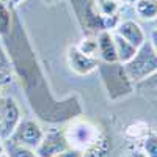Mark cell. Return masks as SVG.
Returning <instances> with one entry per match:
<instances>
[{
    "label": "cell",
    "instance_id": "cell-1",
    "mask_svg": "<svg viewBox=\"0 0 157 157\" xmlns=\"http://www.w3.org/2000/svg\"><path fill=\"white\" fill-rule=\"evenodd\" d=\"M124 72L130 82H145L157 74V52L149 41H145L137 49L134 58L124 64Z\"/></svg>",
    "mask_w": 157,
    "mask_h": 157
},
{
    "label": "cell",
    "instance_id": "cell-2",
    "mask_svg": "<svg viewBox=\"0 0 157 157\" xmlns=\"http://www.w3.org/2000/svg\"><path fill=\"white\" fill-rule=\"evenodd\" d=\"M64 135L69 143V148L85 151L101 137L99 130L86 121L72 123L68 129H64Z\"/></svg>",
    "mask_w": 157,
    "mask_h": 157
},
{
    "label": "cell",
    "instance_id": "cell-3",
    "mask_svg": "<svg viewBox=\"0 0 157 157\" xmlns=\"http://www.w3.org/2000/svg\"><path fill=\"white\" fill-rule=\"evenodd\" d=\"M21 120L22 118L17 102L10 96H0V140H8Z\"/></svg>",
    "mask_w": 157,
    "mask_h": 157
},
{
    "label": "cell",
    "instance_id": "cell-4",
    "mask_svg": "<svg viewBox=\"0 0 157 157\" xmlns=\"http://www.w3.org/2000/svg\"><path fill=\"white\" fill-rule=\"evenodd\" d=\"M43 137H44V130L41 129V126L35 120L25 118V120H21L16 130L13 132V135L8 140L16 143V145L30 148V149H36L38 145L41 143Z\"/></svg>",
    "mask_w": 157,
    "mask_h": 157
},
{
    "label": "cell",
    "instance_id": "cell-5",
    "mask_svg": "<svg viewBox=\"0 0 157 157\" xmlns=\"http://www.w3.org/2000/svg\"><path fill=\"white\" fill-rule=\"evenodd\" d=\"M66 149H69V143L64 135V130L52 129L44 132V137L35 149V152L38 154V157H54Z\"/></svg>",
    "mask_w": 157,
    "mask_h": 157
},
{
    "label": "cell",
    "instance_id": "cell-6",
    "mask_svg": "<svg viewBox=\"0 0 157 157\" xmlns=\"http://www.w3.org/2000/svg\"><path fill=\"white\" fill-rule=\"evenodd\" d=\"M68 63L71 69L78 75H86L98 68V58L82 54L77 47H71L68 50Z\"/></svg>",
    "mask_w": 157,
    "mask_h": 157
},
{
    "label": "cell",
    "instance_id": "cell-7",
    "mask_svg": "<svg viewBox=\"0 0 157 157\" xmlns=\"http://www.w3.org/2000/svg\"><path fill=\"white\" fill-rule=\"evenodd\" d=\"M116 35L124 38L127 43H130L137 49L141 44H145V41H146L145 32L141 30V27L135 21H123V22H120L118 27H116Z\"/></svg>",
    "mask_w": 157,
    "mask_h": 157
},
{
    "label": "cell",
    "instance_id": "cell-8",
    "mask_svg": "<svg viewBox=\"0 0 157 157\" xmlns=\"http://www.w3.org/2000/svg\"><path fill=\"white\" fill-rule=\"evenodd\" d=\"M98 55L105 63H116L118 61L113 35L107 30L101 32L98 36Z\"/></svg>",
    "mask_w": 157,
    "mask_h": 157
},
{
    "label": "cell",
    "instance_id": "cell-9",
    "mask_svg": "<svg viewBox=\"0 0 157 157\" xmlns=\"http://www.w3.org/2000/svg\"><path fill=\"white\" fill-rule=\"evenodd\" d=\"M113 41H115V49H116V57L118 61L126 64L127 61H130L134 58V55L137 54V47H134L130 43H127L124 38H121L120 35H113Z\"/></svg>",
    "mask_w": 157,
    "mask_h": 157
},
{
    "label": "cell",
    "instance_id": "cell-10",
    "mask_svg": "<svg viewBox=\"0 0 157 157\" xmlns=\"http://www.w3.org/2000/svg\"><path fill=\"white\" fill-rule=\"evenodd\" d=\"M110 148H112V145H110L109 138L101 135L93 145L83 151L82 157H107V152L110 151Z\"/></svg>",
    "mask_w": 157,
    "mask_h": 157
},
{
    "label": "cell",
    "instance_id": "cell-11",
    "mask_svg": "<svg viewBox=\"0 0 157 157\" xmlns=\"http://www.w3.org/2000/svg\"><path fill=\"white\" fill-rule=\"evenodd\" d=\"M135 13L145 21L157 19V0H138L135 3Z\"/></svg>",
    "mask_w": 157,
    "mask_h": 157
},
{
    "label": "cell",
    "instance_id": "cell-12",
    "mask_svg": "<svg viewBox=\"0 0 157 157\" xmlns=\"http://www.w3.org/2000/svg\"><path fill=\"white\" fill-rule=\"evenodd\" d=\"M5 154L6 157H38V154L35 152V149L25 148L21 145H16L10 140H5Z\"/></svg>",
    "mask_w": 157,
    "mask_h": 157
},
{
    "label": "cell",
    "instance_id": "cell-13",
    "mask_svg": "<svg viewBox=\"0 0 157 157\" xmlns=\"http://www.w3.org/2000/svg\"><path fill=\"white\" fill-rule=\"evenodd\" d=\"M77 49L80 50L82 54L96 58V57H98V39L86 38V39H83V41L77 46Z\"/></svg>",
    "mask_w": 157,
    "mask_h": 157
},
{
    "label": "cell",
    "instance_id": "cell-14",
    "mask_svg": "<svg viewBox=\"0 0 157 157\" xmlns=\"http://www.w3.org/2000/svg\"><path fill=\"white\" fill-rule=\"evenodd\" d=\"M98 11L104 16H113L118 11L116 0H98Z\"/></svg>",
    "mask_w": 157,
    "mask_h": 157
},
{
    "label": "cell",
    "instance_id": "cell-15",
    "mask_svg": "<svg viewBox=\"0 0 157 157\" xmlns=\"http://www.w3.org/2000/svg\"><path fill=\"white\" fill-rule=\"evenodd\" d=\"M143 152L148 157H157V134H149L143 140Z\"/></svg>",
    "mask_w": 157,
    "mask_h": 157
},
{
    "label": "cell",
    "instance_id": "cell-16",
    "mask_svg": "<svg viewBox=\"0 0 157 157\" xmlns=\"http://www.w3.org/2000/svg\"><path fill=\"white\" fill-rule=\"evenodd\" d=\"M10 11L6 10L5 3L0 2V33H6L10 29Z\"/></svg>",
    "mask_w": 157,
    "mask_h": 157
},
{
    "label": "cell",
    "instance_id": "cell-17",
    "mask_svg": "<svg viewBox=\"0 0 157 157\" xmlns=\"http://www.w3.org/2000/svg\"><path fill=\"white\" fill-rule=\"evenodd\" d=\"M0 72H3V74H11V61L6 55V52L5 49L0 46Z\"/></svg>",
    "mask_w": 157,
    "mask_h": 157
},
{
    "label": "cell",
    "instance_id": "cell-18",
    "mask_svg": "<svg viewBox=\"0 0 157 157\" xmlns=\"http://www.w3.org/2000/svg\"><path fill=\"white\" fill-rule=\"evenodd\" d=\"M82 154H83V151H80V149L69 148V149H66V151H63V152L54 155V157H82Z\"/></svg>",
    "mask_w": 157,
    "mask_h": 157
},
{
    "label": "cell",
    "instance_id": "cell-19",
    "mask_svg": "<svg viewBox=\"0 0 157 157\" xmlns=\"http://www.w3.org/2000/svg\"><path fill=\"white\" fill-rule=\"evenodd\" d=\"M151 44H152V47H154V50L157 52V32L154 30L152 33H151V41H149Z\"/></svg>",
    "mask_w": 157,
    "mask_h": 157
},
{
    "label": "cell",
    "instance_id": "cell-20",
    "mask_svg": "<svg viewBox=\"0 0 157 157\" xmlns=\"http://www.w3.org/2000/svg\"><path fill=\"white\" fill-rule=\"evenodd\" d=\"M8 82H10V75H8V74H3V72H0V83L5 85V83H8Z\"/></svg>",
    "mask_w": 157,
    "mask_h": 157
},
{
    "label": "cell",
    "instance_id": "cell-21",
    "mask_svg": "<svg viewBox=\"0 0 157 157\" xmlns=\"http://www.w3.org/2000/svg\"><path fill=\"white\" fill-rule=\"evenodd\" d=\"M129 157H148L145 152H140V151H137V152H132Z\"/></svg>",
    "mask_w": 157,
    "mask_h": 157
},
{
    "label": "cell",
    "instance_id": "cell-22",
    "mask_svg": "<svg viewBox=\"0 0 157 157\" xmlns=\"http://www.w3.org/2000/svg\"><path fill=\"white\" fill-rule=\"evenodd\" d=\"M3 155H5V146H3L2 140H0V157H3Z\"/></svg>",
    "mask_w": 157,
    "mask_h": 157
},
{
    "label": "cell",
    "instance_id": "cell-23",
    "mask_svg": "<svg viewBox=\"0 0 157 157\" xmlns=\"http://www.w3.org/2000/svg\"><path fill=\"white\" fill-rule=\"evenodd\" d=\"M10 2H11V3H14V5H19V3L24 2V0H10Z\"/></svg>",
    "mask_w": 157,
    "mask_h": 157
},
{
    "label": "cell",
    "instance_id": "cell-24",
    "mask_svg": "<svg viewBox=\"0 0 157 157\" xmlns=\"http://www.w3.org/2000/svg\"><path fill=\"white\" fill-rule=\"evenodd\" d=\"M126 2H127V3H132V5H135V3L138 2V0H126Z\"/></svg>",
    "mask_w": 157,
    "mask_h": 157
},
{
    "label": "cell",
    "instance_id": "cell-25",
    "mask_svg": "<svg viewBox=\"0 0 157 157\" xmlns=\"http://www.w3.org/2000/svg\"><path fill=\"white\" fill-rule=\"evenodd\" d=\"M0 2H2V3H5V5H6V3L10 2V0H0Z\"/></svg>",
    "mask_w": 157,
    "mask_h": 157
},
{
    "label": "cell",
    "instance_id": "cell-26",
    "mask_svg": "<svg viewBox=\"0 0 157 157\" xmlns=\"http://www.w3.org/2000/svg\"><path fill=\"white\" fill-rule=\"evenodd\" d=\"M155 32H157V19H155Z\"/></svg>",
    "mask_w": 157,
    "mask_h": 157
}]
</instances>
